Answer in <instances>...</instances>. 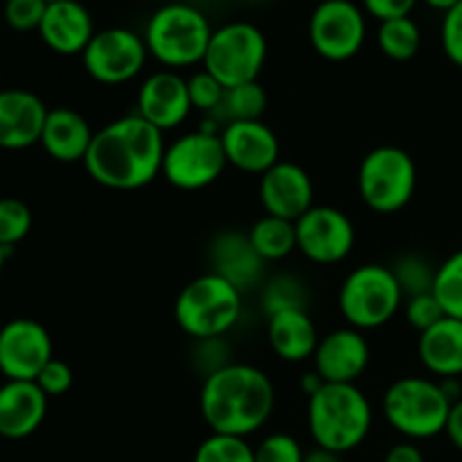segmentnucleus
Wrapping results in <instances>:
<instances>
[{"label": "nucleus", "mask_w": 462, "mask_h": 462, "mask_svg": "<svg viewBox=\"0 0 462 462\" xmlns=\"http://www.w3.org/2000/svg\"><path fill=\"white\" fill-rule=\"evenodd\" d=\"M52 355L48 329L32 319H14L0 328V373L9 382H36Z\"/></svg>", "instance_id": "obj_14"}, {"label": "nucleus", "mask_w": 462, "mask_h": 462, "mask_svg": "<svg viewBox=\"0 0 462 462\" xmlns=\"http://www.w3.org/2000/svg\"><path fill=\"white\" fill-rule=\"evenodd\" d=\"M188 90H189V102H192V108L203 113H215L217 108L224 102L226 88L210 75L208 70L194 72L188 79Z\"/></svg>", "instance_id": "obj_34"}, {"label": "nucleus", "mask_w": 462, "mask_h": 462, "mask_svg": "<svg viewBox=\"0 0 462 462\" xmlns=\"http://www.w3.org/2000/svg\"><path fill=\"white\" fill-rule=\"evenodd\" d=\"M307 427L316 447L343 456L368 438L373 404L356 383H323L307 400Z\"/></svg>", "instance_id": "obj_3"}, {"label": "nucleus", "mask_w": 462, "mask_h": 462, "mask_svg": "<svg viewBox=\"0 0 462 462\" xmlns=\"http://www.w3.org/2000/svg\"><path fill=\"white\" fill-rule=\"evenodd\" d=\"M305 462H341V454H334L323 447H314L311 451H305Z\"/></svg>", "instance_id": "obj_44"}, {"label": "nucleus", "mask_w": 462, "mask_h": 462, "mask_svg": "<svg viewBox=\"0 0 462 462\" xmlns=\"http://www.w3.org/2000/svg\"><path fill=\"white\" fill-rule=\"evenodd\" d=\"M404 316H406V323L422 334L427 332L429 328H433L436 323H440L447 314L431 291V293H420V296L406 298Z\"/></svg>", "instance_id": "obj_37"}, {"label": "nucleus", "mask_w": 462, "mask_h": 462, "mask_svg": "<svg viewBox=\"0 0 462 462\" xmlns=\"http://www.w3.org/2000/svg\"><path fill=\"white\" fill-rule=\"evenodd\" d=\"M242 316V291L215 271L197 275L180 289L174 302L179 328L194 341L221 338Z\"/></svg>", "instance_id": "obj_5"}, {"label": "nucleus", "mask_w": 462, "mask_h": 462, "mask_svg": "<svg viewBox=\"0 0 462 462\" xmlns=\"http://www.w3.org/2000/svg\"><path fill=\"white\" fill-rule=\"evenodd\" d=\"M260 203L266 215L298 221L314 208V183L305 167L280 161L260 176Z\"/></svg>", "instance_id": "obj_15"}, {"label": "nucleus", "mask_w": 462, "mask_h": 462, "mask_svg": "<svg viewBox=\"0 0 462 462\" xmlns=\"http://www.w3.org/2000/svg\"><path fill=\"white\" fill-rule=\"evenodd\" d=\"M93 138L95 131L90 129L88 120L81 113L68 106H59L48 111L39 144L54 161L84 162Z\"/></svg>", "instance_id": "obj_22"}, {"label": "nucleus", "mask_w": 462, "mask_h": 462, "mask_svg": "<svg viewBox=\"0 0 462 462\" xmlns=\"http://www.w3.org/2000/svg\"><path fill=\"white\" fill-rule=\"evenodd\" d=\"M262 307L266 316L287 310H307V287L296 275H273L262 289Z\"/></svg>", "instance_id": "obj_29"}, {"label": "nucleus", "mask_w": 462, "mask_h": 462, "mask_svg": "<svg viewBox=\"0 0 462 462\" xmlns=\"http://www.w3.org/2000/svg\"><path fill=\"white\" fill-rule=\"evenodd\" d=\"M50 108L25 88L0 90V149L21 152L41 143Z\"/></svg>", "instance_id": "obj_19"}, {"label": "nucleus", "mask_w": 462, "mask_h": 462, "mask_svg": "<svg viewBox=\"0 0 462 462\" xmlns=\"http://www.w3.org/2000/svg\"><path fill=\"white\" fill-rule=\"evenodd\" d=\"M32 210L16 197L0 199V246L12 251L30 235Z\"/></svg>", "instance_id": "obj_33"}, {"label": "nucleus", "mask_w": 462, "mask_h": 462, "mask_svg": "<svg viewBox=\"0 0 462 462\" xmlns=\"http://www.w3.org/2000/svg\"><path fill=\"white\" fill-rule=\"evenodd\" d=\"M72 379H75V374H72V368L66 361L50 359L39 373V377H36V383L48 397H61L70 391Z\"/></svg>", "instance_id": "obj_39"}, {"label": "nucleus", "mask_w": 462, "mask_h": 462, "mask_svg": "<svg viewBox=\"0 0 462 462\" xmlns=\"http://www.w3.org/2000/svg\"><path fill=\"white\" fill-rule=\"evenodd\" d=\"M228 165L246 174H264L280 162V143L269 125L262 120L228 122L221 131Z\"/></svg>", "instance_id": "obj_18"}, {"label": "nucleus", "mask_w": 462, "mask_h": 462, "mask_svg": "<svg viewBox=\"0 0 462 462\" xmlns=\"http://www.w3.org/2000/svg\"><path fill=\"white\" fill-rule=\"evenodd\" d=\"M149 50L143 34L129 27L97 30L86 45L81 61L95 81L106 86L126 84L143 72Z\"/></svg>", "instance_id": "obj_11"}, {"label": "nucleus", "mask_w": 462, "mask_h": 462, "mask_svg": "<svg viewBox=\"0 0 462 462\" xmlns=\"http://www.w3.org/2000/svg\"><path fill=\"white\" fill-rule=\"evenodd\" d=\"M433 296L447 316L462 320V251H456L436 269Z\"/></svg>", "instance_id": "obj_30"}, {"label": "nucleus", "mask_w": 462, "mask_h": 462, "mask_svg": "<svg viewBox=\"0 0 462 462\" xmlns=\"http://www.w3.org/2000/svg\"><path fill=\"white\" fill-rule=\"evenodd\" d=\"M215 27L206 14L189 3H167L149 16L144 25V45L149 57L161 61L167 70L203 63Z\"/></svg>", "instance_id": "obj_4"}, {"label": "nucleus", "mask_w": 462, "mask_h": 462, "mask_svg": "<svg viewBox=\"0 0 462 462\" xmlns=\"http://www.w3.org/2000/svg\"><path fill=\"white\" fill-rule=\"evenodd\" d=\"M269 45L264 32L246 21L226 23L212 32L203 57V70L210 72L224 88L257 81L266 63Z\"/></svg>", "instance_id": "obj_8"}, {"label": "nucleus", "mask_w": 462, "mask_h": 462, "mask_svg": "<svg viewBox=\"0 0 462 462\" xmlns=\"http://www.w3.org/2000/svg\"><path fill=\"white\" fill-rule=\"evenodd\" d=\"M424 3H427L429 7L438 9V12L447 14V12H449L451 7H456V5H458L460 0H424Z\"/></svg>", "instance_id": "obj_45"}, {"label": "nucleus", "mask_w": 462, "mask_h": 462, "mask_svg": "<svg viewBox=\"0 0 462 462\" xmlns=\"http://www.w3.org/2000/svg\"><path fill=\"white\" fill-rule=\"evenodd\" d=\"M48 0H5V23L16 32H39Z\"/></svg>", "instance_id": "obj_35"}, {"label": "nucleus", "mask_w": 462, "mask_h": 462, "mask_svg": "<svg viewBox=\"0 0 462 462\" xmlns=\"http://www.w3.org/2000/svg\"><path fill=\"white\" fill-rule=\"evenodd\" d=\"M165 147L162 131L134 113L95 131L84 167L104 188L140 189L161 176Z\"/></svg>", "instance_id": "obj_1"}, {"label": "nucleus", "mask_w": 462, "mask_h": 462, "mask_svg": "<svg viewBox=\"0 0 462 462\" xmlns=\"http://www.w3.org/2000/svg\"><path fill=\"white\" fill-rule=\"evenodd\" d=\"M192 462H255V447L246 438L212 433L197 447Z\"/></svg>", "instance_id": "obj_31"}, {"label": "nucleus", "mask_w": 462, "mask_h": 462, "mask_svg": "<svg viewBox=\"0 0 462 462\" xmlns=\"http://www.w3.org/2000/svg\"><path fill=\"white\" fill-rule=\"evenodd\" d=\"M404 307V293L391 266L364 264L352 271L338 291V310L359 332L391 323Z\"/></svg>", "instance_id": "obj_7"}, {"label": "nucleus", "mask_w": 462, "mask_h": 462, "mask_svg": "<svg viewBox=\"0 0 462 462\" xmlns=\"http://www.w3.org/2000/svg\"><path fill=\"white\" fill-rule=\"evenodd\" d=\"M440 43L447 59H449L454 66L462 68V0L456 7H451L449 12L445 14V18H442Z\"/></svg>", "instance_id": "obj_38"}, {"label": "nucleus", "mask_w": 462, "mask_h": 462, "mask_svg": "<svg viewBox=\"0 0 462 462\" xmlns=\"http://www.w3.org/2000/svg\"><path fill=\"white\" fill-rule=\"evenodd\" d=\"M395 273L397 282H400L402 293L406 298L420 296V293L433 291V280H436V269L424 260L418 253H409V255L397 257L395 264L391 266Z\"/></svg>", "instance_id": "obj_32"}, {"label": "nucleus", "mask_w": 462, "mask_h": 462, "mask_svg": "<svg viewBox=\"0 0 462 462\" xmlns=\"http://www.w3.org/2000/svg\"><path fill=\"white\" fill-rule=\"evenodd\" d=\"M212 271L233 282L239 291L255 287L262 278V266L266 264L253 248L248 233L226 230L217 235L210 248Z\"/></svg>", "instance_id": "obj_23"}, {"label": "nucleus", "mask_w": 462, "mask_h": 462, "mask_svg": "<svg viewBox=\"0 0 462 462\" xmlns=\"http://www.w3.org/2000/svg\"><path fill=\"white\" fill-rule=\"evenodd\" d=\"M365 34V12L355 0H323L311 12V48L328 61H347L356 57L364 48Z\"/></svg>", "instance_id": "obj_12"}, {"label": "nucleus", "mask_w": 462, "mask_h": 462, "mask_svg": "<svg viewBox=\"0 0 462 462\" xmlns=\"http://www.w3.org/2000/svg\"><path fill=\"white\" fill-rule=\"evenodd\" d=\"M253 248L264 262H280L291 255L298 248L296 221L280 219V217L264 215L248 230Z\"/></svg>", "instance_id": "obj_26"}, {"label": "nucleus", "mask_w": 462, "mask_h": 462, "mask_svg": "<svg viewBox=\"0 0 462 462\" xmlns=\"http://www.w3.org/2000/svg\"><path fill=\"white\" fill-rule=\"evenodd\" d=\"M266 337H269L271 350L289 364H300L314 356L320 341L307 310H287L269 316Z\"/></svg>", "instance_id": "obj_24"}, {"label": "nucleus", "mask_w": 462, "mask_h": 462, "mask_svg": "<svg viewBox=\"0 0 462 462\" xmlns=\"http://www.w3.org/2000/svg\"><path fill=\"white\" fill-rule=\"evenodd\" d=\"M323 383H325L323 377H320L316 370H310V373L302 374V379H300V388H302V393L307 395V400H310L311 395H316V393L323 388Z\"/></svg>", "instance_id": "obj_43"}, {"label": "nucleus", "mask_w": 462, "mask_h": 462, "mask_svg": "<svg viewBox=\"0 0 462 462\" xmlns=\"http://www.w3.org/2000/svg\"><path fill=\"white\" fill-rule=\"evenodd\" d=\"M420 0H361V7L365 14L377 18L379 23L391 21V18L411 16Z\"/></svg>", "instance_id": "obj_40"}, {"label": "nucleus", "mask_w": 462, "mask_h": 462, "mask_svg": "<svg viewBox=\"0 0 462 462\" xmlns=\"http://www.w3.org/2000/svg\"><path fill=\"white\" fill-rule=\"evenodd\" d=\"M298 251L314 264H338L355 248V224L343 210L314 206L296 221Z\"/></svg>", "instance_id": "obj_13"}, {"label": "nucleus", "mask_w": 462, "mask_h": 462, "mask_svg": "<svg viewBox=\"0 0 462 462\" xmlns=\"http://www.w3.org/2000/svg\"><path fill=\"white\" fill-rule=\"evenodd\" d=\"M356 185L370 210L393 215L409 206L413 199L418 188V167L404 149L383 144L361 161Z\"/></svg>", "instance_id": "obj_9"}, {"label": "nucleus", "mask_w": 462, "mask_h": 462, "mask_svg": "<svg viewBox=\"0 0 462 462\" xmlns=\"http://www.w3.org/2000/svg\"><path fill=\"white\" fill-rule=\"evenodd\" d=\"M48 400L36 382H5L0 386V438L23 440L39 431Z\"/></svg>", "instance_id": "obj_21"}, {"label": "nucleus", "mask_w": 462, "mask_h": 462, "mask_svg": "<svg viewBox=\"0 0 462 462\" xmlns=\"http://www.w3.org/2000/svg\"><path fill=\"white\" fill-rule=\"evenodd\" d=\"M255 462H305V451L289 433H271L255 447Z\"/></svg>", "instance_id": "obj_36"}, {"label": "nucleus", "mask_w": 462, "mask_h": 462, "mask_svg": "<svg viewBox=\"0 0 462 462\" xmlns=\"http://www.w3.org/2000/svg\"><path fill=\"white\" fill-rule=\"evenodd\" d=\"M445 433H447V438H449L451 445H454L458 451H462V397L458 402H454V404H451Z\"/></svg>", "instance_id": "obj_42"}, {"label": "nucleus", "mask_w": 462, "mask_h": 462, "mask_svg": "<svg viewBox=\"0 0 462 462\" xmlns=\"http://www.w3.org/2000/svg\"><path fill=\"white\" fill-rule=\"evenodd\" d=\"M93 16L79 0H57L48 3L45 16L39 25V36L52 52L72 57L84 54L86 45L95 36Z\"/></svg>", "instance_id": "obj_20"}, {"label": "nucleus", "mask_w": 462, "mask_h": 462, "mask_svg": "<svg viewBox=\"0 0 462 462\" xmlns=\"http://www.w3.org/2000/svg\"><path fill=\"white\" fill-rule=\"evenodd\" d=\"M192 111L188 79L176 70L149 75L138 90V116L158 131L176 129Z\"/></svg>", "instance_id": "obj_16"}, {"label": "nucleus", "mask_w": 462, "mask_h": 462, "mask_svg": "<svg viewBox=\"0 0 462 462\" xmlns=\"http://www.w3.org/2000/svg\"><path fill=\"white\" fill-rule=\"evenodd\" d=\"M48 3H57V0H48Z\"/></svg>", "instance_id": "obj_47"}, {"label": "nucleus", "mask_w": 462, "mask_h": 462, "mask_svg": "<svg viewBox=\"0 0 462 462\" xmlns=\"http://www.w3.org/2000/svg\"><path fill=\"white\" fill-rule=\"evenodd\" d=\"M7 255H9V251H7V248H3V246H0V275H3V269H5V260H7Z\"/></svg>", "instance_id": "obj_46"}, {"label": "nucleus", "mask_w": 462, "mask_h": 462, "mask_svg": "<svg viewBox=\"0 0 462 462\" xmlns=\"http://www.w3.org/2000/svg\"><path fill=\"white\" fill-rule=\"evenodd\" d=\"M418 355L431 374L458 379L462 374V320L445 316L440 323L420 334Z\"/></svg>", "instance_id": "obj_25"}, {"label": "nucleus", "mask_w": 462, "mask_h": 462, "mask_svg": "<svg viewBox=\"0 0 462 462\" xmlns=\"http://www.w3.org/2000/svg\"><path fill=\"white\" fill-rule=\"evenodd\" d=\"M266 90L260 81H248V84L233 86L226 88L224 102L221 106L212 113V117L224 125L228 122H248V120H262L266 111Z\"/></svg>", "instance_id": "obj_27"}, {"label": "nucleus", "mask_w": 462, "mask_h": 462, "mask_svg": "<svg viewBox=\"0 0 462 462\" xmlns=\"http://www.w3.org/2000/svg\"><path fill=\"white\" fill-rule=\"evenodd\" d=\"M377 43L393 61H411L420 52L422 32L411 16L391 18V21L379 23Z\"/></svg>", "instance_id": "obj_28"}, {"label": "nucleus", "mask_w": 462, "mask_h": 462, "mask_svg": "<svg viewBox=\"0 0 462 462\" xmlns=\"http://www.w3.org/2000/svg\"><path fill=\"white\" fill-rule=\"evenodd\" d=\"M226 165L228 158L221 134H217V126H203L167 144L161 174L174 188L194 192L215 183L224 174Z\"/></svg>", "instance_id": "obj_10"}, {"label": "nucleus", "mask_w": 462, "mask_h": 462, "mask_svg": "<svg viewBox=\"0 0 462 462\" xmlns=\"http://www.w3.org/2000/svg\"><path fill=\"white\" fill-rule=\"evenodd\" d=\"M383 462H427V458H424V454L413 440H404L388 449Z\"/></svg>", "instance_id": "obj_41"}, {"label": "nucleus", "mask_w": 462, "mask_h": 462, "mask_svg": "<svg viewBox=\"0 0 462 462\" xmlns=\"http://www.w3.org/2000/svg\"><path fill=\"white\" fill-rule=\"evenodd\" d=\"M311 359L325 383H355L368 368L370 346L364 332L341 328L320 338Z\"/></svg>", "instance_id": "obj_17"}, {"label": "nucleus", "mask_w": 462, "mask_h": 462, "mask_svg": "<svg viewBox=\"0 0 462 462\" xmlns=\"http://www.w3.org/2000/svg\"><path fill=\"white\" fill-rule=\"evenodd\" d=\"M199 409L212 433L248 438L273 415V382L255 365L233 361L203 377Z\"/></svg>", "instance_id": "obj_2"}, {"label": "nucleus", "mask_w": 462, "mask_h": 462, "mask_svg": "<svg viewBox=\"0 0 462 462\" xmlns=\"http://www.w3.org/2000/svg\"><path fill=\"white\" fill-rule=\"evenodd\" d=\"M454 402L440 382L427 377H402L383 393L386 422L406 440H429L445 433Z\"/></svg>", "instance_id": "obj_6"}]
</instances>
